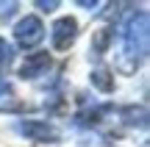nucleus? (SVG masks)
Here are the masks:
<instances>
[{"mask_svg":"<svg viewBox=\"0 0 150 147\" xmlns=\"http://www.w3.org/2000/svg\"><path fill=\"white\" fill-rule=\"evenodd\" d=\"M120 39H122V50H120L117 67L122 72H136L139 64L145 61V56H147V11L145 8L134 11L122 22Z\"/></svg>","mask_w":150,"mask_h":147,"instance_id":"f257e3e1","label":"nucleus"},{"mask_svg":"<svg viewBox=\"0 0 150 147\" xmlns=\"http://www.w3.org/2000/svg\"><path fill=\"white\" fill-rule=\"evenodd\" d=\"M14 131L20 136H25L28 142H39V144H56L61 142V131L47 120H17Z\"/></svg>","mask_w":150,"mask_h":147,"instance_id":"f03ea898","label":"nucleus"},{"mask_svg":"<svg viewBox=\"0 0 150 147\" xmlns=\"http://www.w3.org/2000/svg\"><path fill=\"white\" fill-rule=\"evenodd\" d=\"M45 39V22L36 14H25L20 22L14 25V42L22 50H33L39 42Z\"/></svg>","mask_w":150,"mask_h":147,"instance_id":"7ed1b4c3","label":"nucleus"},{"mask_svg":"<svg viewBox=\"0 0 150 147\" xmlns=\"http://www.w3.org/2000/svg\"><path fill=\"white\" fill-rule=\"evenodd\" d=\"M78 39V20L75 17H59V20L50 25V44L53 50H70Z\"/></svg>","mask_w":150,"mask_h":147,"instance_id":"20e7f679","label":"nucleus"},{"mask_svg":"<svg viewBox=\"0 0 150 147\" xmlns=\"http://www.w3.org/2000/svg\"><path fill=\"white\" fill-rule=\"evenodd\" d=\"M47 70H50V56L47 53H28L25 61L20 64V78L22 81H36Z\"/></svg>","mask_w":150,"mask_h":147,"instance_id":"39448f33","label":"nucleus"},{"mask_svg":"<svg viewBox=\"0 0 150 147\" xmlns=\"http://www.w3.org/2000/svg\"><path fill=\"white\" fill-rule=\"evenodd\" d=\"M114 42V28H97L95 36H92V44H89V53L95 56V58H100L103 53H106L108 47H111Z\"/></svg>","mask_w":150,"mask_h":147,"instance_id":"423d86ee","label":"nucleus"},{"mask_svg":"<svg viewBox=\"0 0 150 147\" xmlns=\"http://www.w3.org/2000/svg\"><path fill=\"white\" fill-rule=\"evenodd\" d=\"M0 111H3V114H17V111H22V103L17 100L11 83H6V81H0Z\"/></svg>","mask_w":150,"mask_h":147,"instance_id":"0eeeda50","label":"nucleus"},{"mask_svg":"<svg viewBox=\"0 0 150 147\" xmlns=\"http://www.w3.org/2000/svg\"><path fill=\"white\" fill-rule=\"evenodd\" d=\"M89 81H92V86H95V89H100V92H106V94L114 92V75L106 70V67H97V70L89 75Z\"/></svg>","mask_w":150,"mask_h":147,"instance_id":"6e6552de","label":"nucleus"},{"mask_svg":"<svg viewBox=\"0 0 150 147\" xmlns=\"http://www.w3.org/2000/svg\"><path fill=\"white\" fill-rule=\"evenodd\" d=\"M122 117H128V125H139V128H145L147 125V111H145V106H128V108H122Z\"/></svg>","mask_w":150,"mask_h":147,"instance_id":"1a4fd4ad","label":"nucleus"},{"mask_svg":"<svg viewBox=\"0 0 150 147\" xmlns=\"http://www.w3.org/2000/svg\"><path fill=\"white\" fill-rule=\"evenodd\" d=\"M11 61H14V47H11V44L0 36V75L11 67Z\"/></svg>","mask_w":150,"mask_h":147,"instance_id":"9d476101","label":"nucleus"},{"mask_svg":"<svg viewBox=\"0 0 150 147\" xmlns=\"http://www.w3.org/2000/svg\"><path fill=\"white\" fill-rule=\"evenodd\" d=\"M17 8H20L17 3H0V20H11L17 14Z\"/></svg>","mask_w":150,"mask_h":147,"instance_id":"9b49d317","label":"nucleus"},{"mask_svg":"<svg viewBox=\"0 0 150 147\" xmlns=\"http://www.w3.org/2000/svg\"><path fill=\"white\" fill-rule=\"evenodd\" d=\"M39 8H42V11H56V8H59V0H50V3H45V0H39Z\"/></svg>","mask_w":150,"mask_h":147,"instance_id":"f8f14e48","label":"nucleus"}]
</instances>
